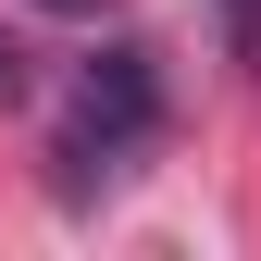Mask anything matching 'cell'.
I'll return each mask as SVG.
<instances>
[{"instance_id": "obj_1", "label": "cell", "mask_w": 261, "mask_h": 261, "mask_svg": "<svg viewBox=\"0 0 261 261\" xmlns=\"http://www.w3.org/2000/svg\"><path fill=\"white\" fill-rule=\"evenodd\" d=\"M149 137H162V62H149L137 38H112V50H87L75 75H62L50 187H62V199H112V187L149 162Z\"/></svg>"}, {"instance_id": "obj_2", "label": "cell", "mask_w": 261, "mask_h": 261, "mask_svg": "<svg viewBox=\"0 0 261 261\" xmlns=\"http://www.w3.org/2000/svg\"><path fill=\"white\" fill-rule=\"evenodd\" d=\"M224 50H237V62H261V0H224Z\"/></svg>"}, {"instance_id": "obj_3", "label": "cell", "mask_w": 261, "mask_h": 261, "mask_svg": "<svg viewBox=\"0 0 261 261\" xmlns=\"http://www.w3.org/2000/svg\"><path fill=\"white\" fill-rule=\"evenodd\" d=\"M13 100H25V38L0 25V112H13Z\"/></svg>"}, {"instance_id": "obj_4", "label": "cell", "mask_w": 261, "mask_h": 261, "mask_svg": "<svg viewBox=\"0 0 261 261\" xmlns=\"http://www.w3.org/2000/svg\"><path fill=\"white\" fill-rule=\"evenodd\" d=\"M25 13H112V0H25Z\"/></svg>"}]
</instances>
